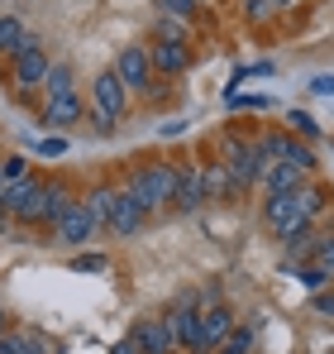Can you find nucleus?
Masks as SVG:
<instances>
[{
  "instance_id": "obj_1",
  "label": "nucleus",
  "mask_w": 334,
  "mask_h": 354,
  "mask_svg": "<svg viewBox=\"0 0 334 354\" xmlns=\"http://www.w3.org/2000/svg\"><path fill=\"white\" fill-rule=\"evenodd\" d=\"M124 192L144 206V216H153V211L172 206V192H177V168H172V163H148V168H139V173L129 177V187H124Z\"/></svg>"
},
{
  "instance_id": "obj_2",
  "label": "nucleus",
  "mask_w": 334,
  "mask_h": 354,
  "mask_svg": "<svg viewBox=\"0 0 334 354\" xmlns=\"http://www.w3.org/2000/svg\"><path fill=\"white\" fill-rule=\"evenodd\" d=\"M115 77L124 82V91H139V96H158V72L148 62V44H129L115 53Z\"/></svg>"
},
{
  "instance_id": "obj_3",
  "label": "nucleus",
  "mask_w": 334,
  "mask_h": 354,
  "mask_svg": "<svg viewBox=\"0 0 334 354\" xmlns=\"http://www.w3.org/2000/svg\"><path fill=\"white\" fill-rule=\"evenodd\" d=\"M224 173L234 187H253L258 177H263V163H258V149L248 144V139H239V134H224Z\"/></svg>"
},
{
  "instance_id": "obj_4",
  "label": "nucleus",
  "mask_w": 334,
  "mask_h": 354,
  "mask_svg": "<svg viewBox=\"0 0 334 354\" xmlns=\"http://www.w3.org/2000/svg\"><path fill=\"white\" fill-rule=\"evenodd\" d=\"M67 211V192L57 187V182H39V192H34V201L24 206V216L14 221V225H48L53 230L57 216Z\"/></svg>"
},
{
  "instance_id": "obj_5",
  "label": "nucleus",
  "mask_w": 334,
  "mask_h": 354,
  "mask_svg": "<svg viewBox=\"0 0 334 354\" xmlns=\"http://www.w3.org/2000/svg\"><path fill=\"white\" fill-rule=\"evenodd\" d=\"M201 297L186 292L172 311H167V326H172V335H177V350L196 354V340H201V306H196Z\"/></svg>"
},
{
  "instance_id": "obj_6",
  "label": "nucleus",
  "mask_w": 334,
  "mask_h": 354,
  "mask_svg": "<svg viewBox=\"0 0 334 354\" xmlns=\"http://www.w3.org/2000/svg\"><path fill=\"white\" fill-rule=\"evenodd\" d=\"M91 239H96V221L86 216V206H81V201H67V211L57 216V225H53V244L81 249V244H91Z\"/></svg>"
},
{
  "instance_id": "obj_7",
  "label": "nucleus",
  "mask_w": 334,
  "mask_h": 354,
  "mask_svg": "<svg viewBox=\"0 0 334 354\" xmlns=\"http://www.w3.org/2000/svg\"><path fill=\"white\" fill-rule=\"evenodd\" d=\"M229 335H234V311H229L224 301L201 306V340H196V354H215Z\"/></svg>"
},
{
  "instance_id": "obj_8",
  "label": "nucleus",
  "mask_w": 334,
  "mask_h": 354,
  "mask_svg": "<svg viewBox=\"0 0 334 354\" xmlns=\"http://www.w3.org/2000/svg\"><path fill=\"white\" fill-rule=\"evenodd\" d=\"M48 67H53L48 48H43L39 39H29V44L14 53V86H19V91H29V86H43V82H48Z\"/></svg>"
},
{
  "instance_id": "obj_9",
  "label": "nucleus",
  "mask_w": 334,
  "mask_h": 354,
  "mask_svg": "<svg viewBox=\"0 0 334 354\" xmlns=\"http://www.w3.org/2000/svg\"><path fill=\"white\" fill-rule=\"evenodd\" d=\"M129 335L139 340L144 354H177V335H172L167 316H139V321L129 326Z\"/></svg>"
},
{
  "instance_id": "obj_10",
  "label": "nucleus",
  "mask_w": 334,
  "mask_h": 354,
  "mask_svg": "<svg viewBox=\"0 0 334 354\" xmlns=\"http://www.w3.org/2000/svg\"><path fill=\"white\" fill-rule=\"evenodd\" d=\"M206 206V168H177V192H172V211L191 216Z\"/></svg>"
},
{
  "instance_id": "obj_11",
  "label": "nucleus",
  "mask_w": 334,
  "mask_h": 354,
  "mask_svg": "<svg viewBox=\"0 0 334 354\" xmlns=\"http://www.w3.org/2000/svg\"><path fill=\"white\" fill-rule=\"evenodd\" d=\"M91 101H96V111H106V115H124V106H129V91H124V82L115 77V67L106 72H96V82H91Z\"/></svg>"
},
{
  "instance_id": "obj_12",
  "label": "nucleus",
  "mask_w": 334,
  "mask_h": 354,
  "mask_svg": "<svg viewBox=\"0 0 334 354\" xmlns=\"http://www.w3.org/2000/svg\"><path fill=\"white\" fill-rule=\"evenodd\" d=\"M144 221H148V216H144V206H139L129 192H119V196H115V206H110L106 230H110L115 239H129V235H139V230H144Z\"/></svg>"
},
{
  "instance_id": "obj_13",
  "label": "nucleus",
  "mask_w": 334,
  "mask_h": 354,
  "mask_svg": "<svg viewBox=\"0 0 334 354\" xmlns=\"http://www.w3.org/2000/svg\"><path fill=\"white\" fill-rule=\"evenodd\" d=\"M148 62H153V72H163V77H181V72L191 67V53H186V44L153 39V44H148Z\"/></svg>"
},
{
  "instance_id": "obj_14",
  "label": "nucleus",
  "mask_w": 334,
  "mask_h": 354,
  "mask_svg": "<svg viewBox=\"0 0 334 354\" xmlns=\"http://www.w3.org/2000/svg\"><path fill=\"white\" fill-rule=\"evenodd\" d=\"M34 192H39V177H19V182H10V187L0 192V211H5L10 221H19L24 206L34 201Z\"/></svg>"
},
{
  "instance_id": "obj_15",
  "label": "nucleus",
  "mask_w": 334,
  "mask_h": 354,
  "mask_svg": "<svg viewBox=\"0 0 334 354\" xmlns=\"http://www.w3.org/2000/svg\"><path fill=\"white\" fill-rule=\"evenodd\" d=\"M81 115H86L81 96H48L43 106V124H81Z\"/></svg>"
},
{
  "instance_id": "obj_16",
  "label": "nucleus",
  "mask_w": 334,
  "mask_h": 354,
  "mask_svg": "<svg viewBox=\"0 0 334 354\" xmlns=\"http://www.w3.org/2000/svg\"><path fill=\"white\" fill-rule=\"evenodd\" d=\"M24 44H29V29H24V19L0 10V58H14Z\"/></svg>"
},
{
  "instance_id": "obj_17",
  "label": "nucleus",
  "mask_w": 334,
  "mask_h": 354,
  "mask_svg": "<svg viewBox=\"0 0 334 354\" xmlns=\"http://www.w3.org/2000/svg\"><path fill=\"white\" fill-rule=\"evenodd\" d=\"M296 211H301V206H296V192H282V196H268V201H263V221H268V230H282Z\"/></svg>"
},
{
  "instance_id": "obj_18",
  "label": "nucleus",
  "mask_w": 334,
  "mask_h": 354,
  "mask_svg": "<svg viewBox=\"0 0 334 354\" xmlns=\"http://www.w3.org/2000/svg\"><path fill=\"white\" fill-rule=\"evenodd\" d=\"M282 163H286V168H296V173L306 177L311 168H315V153H311V144H301L296 134H282Z\"/></svg>"
},
{
  "instance_id": "obj_19",
  "label": "nucleus",
  "mask_w": 334,
  "mask_h": 354,
  "mask_svg": "<svg viewBox=\"0 0 334 354\" xmlns=\"http://www.w3.org/2000/svg\"><path fill=\"white\" fill-rule=\"evenodd\" d=\"M115 196H119L115 187H91V196L81 201V206H86V216L96 221V230H101V225L110 221V206H115Z\"/></svg>"
},
{
  "instance_id": "obj_20",
  "label": "nucleus",
  "mask_w": 334,
  "mask_h": 354,
  "mask_svg": "<svg viewBox=\"0 0 334 354\" xmlns=\"http://www.w3.org/2000/svg\"><path fill=\"white\" fill-rule=\"evenodd\" d=\"M263 182H268V196H282V192H296L306 177L296 173V168H286V163H273V168L263 173Z\"/></svg>"
},
{
  "instance_id": "obj_21",
  "label": "nucleus",
  "mask_w": 334,
  "mask_h": 354,
  "mask_svg": "<svg viewBox=\"0 0 334 354\" xmlns=\"http://www.w3.org/2000/svg\"><path fill=\"white\" fill-rule=\"evenodd\" d=\"M0 354H48V340L43 335H24V330H10L0 340Z\"/></svg>"
},
{
  "instance_id": "obj_22",
  "label": "nucleus",
  "mask_w": 334,
  "mask_h": 354,
  "mask_svg": "<svg viewBox=\"0 0 334 354\" xmlns=\"http://www.w3.org/2000/svg\"><path fill=\"white\" fill-rule=\"evenodd\" d=\"M43 91H48V96H77V77H72V67H67V62H53V67H48Z\"/></svg>"
},
{
  "instance_id": "obj_23",
  "label": "nucleus",
  "mask_w": 334,
  "mask_h": 354,
  "mask_svg": "<svg viewBox=\"0 0 334 354\" xmlns=\"http://www.w3.org/2000/svg\"><path fill=\"white\" fill-rule=\"evenodd\" d=\"M253 345H258L253 326H234V335H229V340H224L215 354H253Z\"/></svg>"
},
{
  "instance_id": "obj_24",
  "label": "nucleus",
  "mask_w": 334,
  "mask_h": 354,
  "mask_svg": "<svg viewBox=\"0 0 334 354\" xmlns=\"http://www.w3.org/2000/svg\"><path fill=\"white\" fill-rule=\"evenodd\" d=\"M296 206H301V211L315 221V211L325 206V187H311V182H301V187H296Z\"/></svg>"
},
{
  "instance_id": "obj_25",
  "label": "nucleus",
  "mask_w": 334,
  "mask_h": 354,
  "mask_svg": "<svg viewBox=\"0 0 334 354\" xmlns=\"http://www.w3.org/2000/svg\"><path fill=\"white\" fill-rule=\"evenodd\" d=\"M72 273H110V259L96 254V249H91V254H77V259H72Z\"/></svg>"
},
{
  "instance_id": "obj_26",
  "label": "nucleus",
  "mask_w": 334,
  "mask_h": 354,
  "mask_svg": "<svg viewBox=\"0 0 334 354\" xmlns=\"http://www.w3.org/2000/svg\"><path fill=\"white\" fill-rule=\"evenodd\" d=\"M296 278H301L306 288H315V292H325V288H330V268H320V263H306V268H296Z\"/></svg>"
},
{
  "instance_id": "obj_27",
  "label": "nucleus",
  "mask_w": 334,
  "mask_h": 354,
  "mask_svg": "<svg viewBox=\"0 0 334 354\" xmlns=\"http://www.w3.org/2000/svg\"><path fill=\"white\" fill-rule=\"evenodd\" d=\"M158 10H163L167 19H191V15H201L196 0H158Z\"/></svg>"
},
{
  "instance_id": "obj_28",
  "label": "nucleus",
  "mask_w": 334,
  "mask_h": 354,
  "mask_svg": "<svg viewBox=\"0 0 334 354\" xmlns=\"http://www.w3.org/2000/svg\"><path fill=\"white\" fill-rule=\"evenodd\" d=\"M286 124H291V129H296L301 139H315V134H320V124L306 115V111H286Z\"/></svg>"
},
{
  "instance_id": "obj_29",
  "label": "nucleus",
  "mask_w": 334,
  "mask_h": 354,
  "mask_svg": "<svg viewBox=\"0 0 334 354\" xmlns=\"http://www.w3.org/2000/svg\"><path fill=\"white\" fill-rule=\"evenodd\" d=\"M311 254H315V263H320V268H330V273H334V235H320Z\"/></svg>"
},
{
  "instance_id": "obj_30",
  "label": "nucleus",
  "mask_w": 334,
  "mask_h": 354,
  "mask_svg": "<svg viewBox=\"0 0 334 354\" xmlns=\"http://www.w3.org/2000/svg\"><path fill=\"white\" fill-rule=\"evenodd\" d=\"M158 39H167V44H186V29H181V19H158Z\"/></svg>"
},
{
  "instance_id": "obj_31",
  "label": "nucleus",
  "mask_w": 334,
  "mask_h": 354,
  "mask_svg": "<svg viewBox=\"0 0 334 354\" xmlns=\"http://www.w3.org/2000/svg\"><path fill=\"white\" fill-rule=\"evenodd\" d=\"M39 153H43V158H57V153H67V139H62V134H48V139L39 144Z\"/></svg>"
},
{
  "instance_id": "obj_32",
  "label": "nucleus",
  "mask_w": 334,
  "mask_h": 354,
  "mask_svg": "<svg viewBox=\"0 0 334 354\" xmlns=\"http://www.w3.org/2000/svg\"><path fill=\"white\" fill-rule=\"evenodd\" d=\"M244 5H248V19H253V24H263V19L273 15V0H244Z\"/></svg>"
},
{
  "instance_id": "obj_33",
  "label": "nucleus",
  "mask_w": 334,
  "mask_h": 354,
  "mask_svg": "<svg viewBox=\"0 0 334 354\" xmlns=\"http://www.w3.org/2000/svg\"><path fill=\"white\" fill-rule=\"evenodd\" d=\"M311 91H315V96H334V77H330V72L311 77Z\"/></svg>"
},
{
  "instance_id": "obj_34",
  "label": "nucleus",
  "mask_w": 334,
  "mask_h": 354,
  "mask_svg": "<svg viewBox=\"0 0 334 354\" xmlns=\"http://www.w3.org/2000/svg\"><path fill=\"white\" fill-rule=\"evenodd\" d=\"M91 124H96V134H110V129H115V115H106V111H91Z\"/></svg>"
},
{
  "instance_id": "obj_35",
  "label": "nucleus",
  "mask_w": 334,
  "mask_h": 354,
  "mask_svg": "<svg viewBox=\"0 0 334 354\" xmlns=\"http://www.w3.org/2000/svg\"><path fill=\"white\" fill-rule=\"evenodd\" d=\"M110 354H144V350H139L134 335H124V340H115V345H110Z\"/></svg>"
},
{
  "instance_id": "obj_36",
  "label": "nucleus",
  "mask_w": 334,
  "mask_h": 354,
  "mask_svg": "<svg viewBox=\"0 0 334 354\" xmlns=\"http://www.w3.org/2000/svg\"><path fill=\"white\" fill-rule=\"evenodd\" d=\"M315 311L320 316H334V292H315Z\"/></svg>"
},
{
  "instance_id": "obj_37",
  "label": "nucleus",
  "mask_w": 334,
  "mask_h": 354,
  "mask_svg": "<svg viewBox=\"0 0 334 354\" xmlns=\"http://www.w3.org/2000/svg\"><path fill=\"white\" fill-rule=\"evenodd\" d=\"M5 335H10V311L0 306V340H5Z\"/></svg>"
},
{
  "instance_id": "obj_38",
  "label": "nucleus",
  "mask_w": 334,
  "mask_h": 354,
  "mask_svg": "<svg viewBox=\"0 0 334 354\" xmlns=\"http://www.w3.org/2000/svg\"><path fill=\"white\" fill-rule=\"evenodd\" d=\"M291 5H301V0H273V10H291Z\"/></svg>"
},
{
  "instance_id": "obj_39",
  "label": "nucleus",
  "mask_w": 334,
  "mask_h": 354,
  "mask_svg": "<svg viewBox=\"0 0 334 354\" xmlns=\"http://www.w3.org/2000/svg\"><path fill=\"white\" fill-rule=\"evenodd\" d=\"M5 187H10V177H5V173H0V192H5Z\"/></svg>"
},
{
  "instance_id": "obj_40",
  "label": "nucleus",
  "mask_w": 334,
  "mask_h": 354,
  "mask_svg": "<svg viewBox=\"0 0 334 354\" xmlns=\"http://www.w3.org/2000/svg\"><path fill=\"white\" fill-rule=\"evenodd\" d=\"M196 5H201V10H206V5H210V0H196Z\"/></svg>"
}]
</instances>
